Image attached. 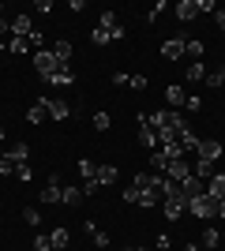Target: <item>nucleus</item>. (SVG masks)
Masks as SVG:
<instances>
[{"label":"nucleus","mask_w":225,"mask_h":251,"mask_svg":"<svg viewBox=\"0 0 225 251\" xmlns=\"http://www.w3.org/2000/svg\"><path fill=\"white\" fill-rule=\"evenodd\" d=\"M188 214H192L195 221H214L218 218V199H210V195H195V199H188Z\"/></svg>","instance_id":"f257e3e1"},{"label":"nucleus","mask_w":225,"mask_h":251,"mask_svg":"<svg viewBox=\"0 0 225 251\" xmlns=\"http://www.w3.org/2000/svg\"><path fill=\"white\" fill-rule=\"evenodd\" d=\"M30 60H34V68H38V75H42L45 83H49V79H53V75L60 72V64H56L53 49H38V52H34V56H30Z\"/></svg>","instance_id":"f03ea898"},{"label":"nucleus","mask_w":225,"mask_h":251,"mask_svg":"<svg viewBox=\"0 0 225 251\" xmlns=\"http://www.w3.org/2000/svg\"><path fill=\"white\" fill-rule=\"evenodd\" d=\"M161 214H165V221H180L184 214H188V199H184L180 191L169 195V199H161Z\"/></svg>","instance_id":"7ed1b4c3"},{"label":"nucleus","mask_w":225,"mask_h":251,"mask_svg":"<svg viewBox=\"0 0 225 251\" xmlns=\"http://www.w3.org/2000/svg\"><path fill=\"white\" fill-rule=\"evenodd\" d=\"M222 154H225V147L218 143V139H199V150H195V157H199V161H210V165H214Z\"/></svg>","instance_id":"20e7f679"},{"label":"nucleus","mask_w":225,"mask_h":251,"mask_svg":"<svg viewBox=\"0 0 225 251\" xmlns=\"http://www.w3.org/2000/svg\"><path fill=\"white\" fill-rule=\"evenodd\" d=\"M184 42H188L184 34H176V38H165V42H161V56H165V60H180V56H184Z\"/></svg>","instance_id":"39448f33"},{"label":"nucleus","mask_w":225,"mask_h":251,"mask_svg":"<svg viewBox=\"0 0 225 251\" xmlns=\"http://www.w3.org/2000/svg\"><path fill=\"white\" fill-rule=\"evenodd\" d=\"M165 176H169L173 184H184V180L192 176V161H184V157L180 161H169V165H165Z\"/></svg>","instance_id":"423d86ee"},{"label":"nucleus","mask_w":225,"mask_h":251,"mask_svg":"<svg viewBox=\"0 0 225 251\" xmlns=\"http://www.w3.org/2000/svg\"><path fill=\"white\" fill-rule=\"evenodd\" d=\"M60 195H64L60 176H49V184H45V191H42V202H45V206H53V202H60Z\"/></svg>","instance_id":"0eeeda50"},{"label":"nucleus","mask_w":225,"mask_h":251,"mask_svg":"<svg viewBox=\"0 0 225 251\" xmlns=\"http://www.w3.org/2000/svg\"><path fill=\"white\" fill-rule=\"evenodd\" d=\"M45 109H49L53 120H68V116H72V105L60 101V98H45Z\"/></svg>","instance_id":"6e6552de"},{"label":"nucleus","mask_w":225,"mask_h":251,"mask_svg":"<svg viewBox=\"0 0 225 251\" xmlns=\"http://www.w3.org/2000/svg\"><path fill=\"white\" fill-rule=\"evenodd\" d=\"M30 30H34V23H30V15H26V11L11 19V38H30Z\"/></svg>","instance_id":"1a4fd4ad"},{"label":"nucleus","mask_w":225,"mask_h":251,"mask_svg":"<svg viewBox=\"0 0 225 251\" xmlns=\"http://www.w3.org/2000/svg\"><path fill=\"white\" fill-rule=\"evenodd\" d=\"M176 143H180V150H184V157H188V154H195V150H199V135H195L192 127H184L180 135H176Z\"/></svg>","instance_id":"9d476101"},{"label":"nucleus","mask_w":225,"mask_h":251,"mask_svg":"<svg viewBox=\"0 0 225 251\" xmlns=\"http://www.w3.org/2000/svg\"><path fill=\"white\" fill-rule=\"evenodd\" d=\"M206 195H210V199H218V202L225 199V173H214V176L206 180Z\"/></svg>","instance_id":"9b49d317"},{"label":"nucleus","mask_w":225,"mask_h":251,"mask_svg":"<svg viewBox=\"0 0 225 251\" xmlns=\"http://www.w3.org/2000/svg\"><path fill=\"white\" fill-rule=\"evenodd\" d=\"M83 229L90 232V236H94L98 251H109V244H113V240H109V232H101V229H98V221H83Z\"/></svg>","instance_id":"f8f14e48"},{"label":"nucleus","mask_w":225,"mask_h":251,"mask_svg":"<svg viewBox=\"0 0 225 251\" xmlns=\"http://www.w3.org/2000/svg\"><path fill=\"white\" fill-rule=\"evenodd\" d=\"M45 116H49V109H45V98H34V105L26 109V124H42Z\"/></svg>","instance_id":"ddd939ff"},{"label":"nucleus","mask_w":225,"mask_h":251,"mask_svg":"<svg viewBox=\"0 0 225 251\" xmlns=\"http://www.w3.org/2000/svg\"><path fill=\"white\" fill-rule=\"evenodd\" d=\"M203 191H206V184H203L199 176H188V180L180 184V195H184V199H195V195H203Z\"/></svg>","instance_id":"4468645a"},{"label":"nucleus","mask_w":225,"mask_h":251,"mask_svg":"<svg viewBox=\"0 0 225 251\" xmlns=\"http://www.w3.org/2000/svg\"><path fill=\"white\" fill-rule=\"evenodd\" d=\"M184 86H176V83H169L165 86V101H169V109H184Z\"/></svg>","instance_id":"2eb2a0df"},{"label":"nucleus","mask_w":225,"mask_h":251,"mask_svg":"<svg viewBox=\"0 0 225 251\" xmlns=\"http://www.w3.org/2000/svg\"><path fill=\"white\" fill-rule=\"evenodd\" d=\"M49 244H53V251H68V244H72V232H68L64 225H56L53 236H49Z\"/></svg>","instance_id":"dca6fc26"},{"label":"nucleus","mask_w":225,"mask_h":251,"mask_svg":"<svg viewBox=\"0 0 225 251\" xmlns=\"http://www.w3.org/2000/svg\"><path fill=\"white\" fill-rule=\"evenodd\" d=\"M72 42H53V56H56V64H60V68H68V64H72Z\"/></svg>","instance_id":"f3484780"},{"label":"nucleus","mask_w":225,"mask_h":251,"mask_svg":"<svg viewBox=\"0 0 225 251\" xmlns=\"http://www.w3.org/2000/svg\"><path fill=\"white\" fill-rule=\"evenodd\" d=\"M139 147L143 150H158V131H154V127L139 124Z\"/></svg>","instance_id":"a211bd4d"},{"label":"nucleus","mask_w":225,"mask_h":251,"mask_svg":"<svg viewBox=\"0 0 225 251\" xmlns=\"http://www.w3.org/2000/svg\"><path fill=\"white\" fill-rule=\"evenodd\" d=\"M184 79H188V83H206V68H203V60H192V64H188Z\"/></svg>","instance_id":"6ab92c4d"},{"label":"nucleus","mask_w":225,"mask_h":251,"mask_svg":"<svg viewBox=\"0 0 225 251\" xmlns=\"http://www.w3.org/2000/svg\"><path fill=\"white\" fill-rule=\"evenodd\" d=\"M195 15H199V8H195V0H180V4H176V19H180V23H192Z\"/></svg>","instance_id":"aec40b11"},{"label":"nucleus","mask_w":225,"mask_h":251,"mask_svg":"<svg viewBox=\"0 0 225 251\" xmlns=\"http://www.w3.org/2000/svg\"><path fill=\"white\" fill-rule=\"evenodd\" d=\"M49 83H53V86H60V90H68V86L75 83V72H72V68H60V72H56L53 79H49Z\"/></svg>","instance_id":"412c9836"},{"label":"nucleus","mask_w":225,"mask_h":251,"mask_svg":"<svg viewBox=\"0 0 225 251\" xmlns=\"http://www.w3.org/2000/svg\"><path fill=\"white\" fill-rule=\"evenodd\" d=\"M83 188H64V195H60V202H64V206H83Z\"/></svg>","instance_id":"4be33fe9"},{"label":"nucleus","mask_w":225,"mask_h":251,"mask_svg":"<svg viewBox=\"0 0 225 251\" xmlns=\"http://www.w3.org/2000/svg\"><path fill=\"white\" fill-rule=\"evenodd\" d=\"M203 49L206 45L199 42V38H188V42H184V56H192V60H203Z\"/></svg>","instance_id":"5701e85b"},{"label":"nucleus","mask_w":225,"mask_h":251,"mask_svg":"<svg viewBox=\"0 0 225 251\" xmlns=\"http://www.w3.org/2000/svg\"><path fill=\"white\" fill-rule=\"evenodd\" d=\"M8 157L15 161V165H23V161H30V147H26V143H15V147L8 150Z\"/></svg>","instance_id":"b1692460"},{"label":"nucleus","mask_w":225,"mask_h":251,"mask_svg":"<svg viewBox=\"0 0 225 251\" xmlns=\"http://www.w3.org/2000/svg\"><path fill=\"white\" fill-rule=\"evenodd\" d=\"M135 206L154 210V206H161V195H158V191H139V202H135Z\"/></svg>","instance_id":"393cba45"},{"label":"nucleus","mask_w":225,"mask_h":251,"mask_svg":"<svg viewBox=\"0 0 225 251\" xmlns=\"http://www.w3.org/2000/svg\"><path fill=\"white\" fill-rule=\"evenodd\" d=\"M206 86H210V90H225V68L206 72Z\"/></svg>","instance_id":"a878e982"},{"label":"nucleus","mask_w":225,"mask_h":251,"mask_svg":"<svg viewBox=\"0 0 225 251\" xmlns=\"http://www.w3.org/2000/svg\"><path fill=\"white\" fill-rule=\"evenodd\" d=\"M98 184H117V165H98Z\"/></svg>","instance_id":"bb28decb"},{"label":"nucleus","mask_w":225,"mask_h":251,"mask_svg":"<svg viewBox=\"0 0 225 251\" xmlns=\"http://www.w3.org/2000/svg\"><path fill=\"white\" fill-rule=\"evenodd\" d=\"M8 52H11V56H26V52H30V42H26V38H11Z\"/></svg>","instance_id":"cd10ccee"},{"label":"nucleus","mask_w":225,"mask_h":251,"mask_svg":"<svg viewBox=\"0 0 225 251\" xmlns=\"http://www.w3.org/2000/svg\"><path fill=\"white\" fill-rule=\"evenodd\" d=\"M90 124H94V131H109V127H113V116H109V113H94V116H90Z\"/></svg>","instance_id":"c85d7f7f"},{"label":"nucleus","mask_w":225,"mask_h":251,"mask_svg":"<svg viewBox=\"0 0 225 251\" xmlns=\"http://www.w3.org/2000/svg\"><path fill=\"white\" fill-rule=\"evenodd\" d=\"M218 244H222V232H218L214 225H206L203 229V248H218Z\"/></svg>","instance_id":"c756f323"},{"label":"nucleus","mask_w":225,"mask_h":251,"mask_svg":"<svg viewBox=\"0 0 225 251\" xmlns=\"http://www.w3.org/2000/svg\"><path fill=\"white\" fill-rule=\"evenodd\" d=\"M79 173H83V180H98V165L90 161V157H83V161H79Z\"/></svg>","instance_id":"7c9ffc66"},{"label":"nucleus","mask_w":225,"mask_h":251,"mask_svg":"<svg viewBox=\"0 0 225 251\" xmlns=\"http://www.w3.org/2000/svg\"><path fill=\"white\" fill-rule=\"evenodd\" d=\"M15 180H19V184H30V180H34V169L26 165V161H23V165H15Z\"/></svg>","instance_id":"2f4dec72"},{"label":"nucleus","mask_w":225,"mask_h":251,"mask_svg":"<svg viewBox=\"0 0 225 251\" xmlns=\"http://www.w3.org/2000/svg\"><path fill=\"white\" fill-rule=\"evenodd\" d=\"M98 26L113 34V26H117V11H101V19H98Z\"/></svg>","instance_id":"473e14b6"},{"label":"nucleus","mask_w":225,"mask_h":251,"mask_svg":"<svg viewBox=\"0 0 225 251\" xmlns=\"http://www.w3.org/2000/svg\"><path fill=\"white\" fill-rule=\"evenodd\" d=\"M23 221H26L30 229H38V225H42V214H38L34 206H26V210H23Z\"/></svg>","instance_id":"72a5a7b5"},{"label":"nucleus","mask_w":225,"mask_h":251,"mask_svg":"<svg viewBox=\"0 0 225 251\" xmlns=\"http://www.w3.org/2000/svg\"><path fill=\"white\" fill-rule=\"evenodd\" d=\"M90 42H94V45H109V42H113V38H109V30H101V26H94V30H90Z\"/></svg>","instance_id":"f704fd0d"},{"label":"nucleus","mask_w":225,"mask_h":251,"mask_svg":"<svg viewBox=\"0 0 225 251\" xmlns=\"http://www.w3.org/2000/svg\"><path fill=\"white\" fill-rule=\"evenodd\" d=\"M0 176H15V161L8 154H0Z\"/></svg>","instance_id":"c9c22d12"},{"label":"nucleus","mask_w":225,"mask_h":251,"mask_svg":"<svg viewBox=\"0 0 225 251\" xmlns=\"http://www.w3.org/2000/svg\"><path fill=\"white\" fill-rule=\"evenodd\" d=\"M184 109H188V113H199V109H203V98H199V94H188V98H184Z\"/></svg>","instance_id":"e433bc0d"},{"label":"nucleus","mask_w":225,"mask_h":251,"mask_svg":"<svg viewBox=\"0 0 225 251\" xmlns=\"http://www.w3.org/2000/svg\"><path fill=\"white\" fill-rule=\"evenodd\" d=\"M26 42H30V49L38 52V49L45 45V34H42V30H30V38H26Z\"/></svg>","instance_id":"4c0bfd02"},{"label":"nucleus","mask_w":225,"mask_h":251,"mask_svg":"<svg viewBox=\"0 0 225 251\" xmlns=\"http://www.w3.org/2000/svg\"><path fill=\"white\" fill-rule=\"evenodd\" d=\"M128 86H131V90H147V75H131Z\"/></svg>","instance_id":"58836bf2"},{"label":"nucleus","mask_w":225,"mask_h":251,"mask_svg":"<svg viewBox=\"0 0 225 251\" xmlns=\"http://www.w3.org/2000/svg\"><path fill=\"white\" fill-rule=\"evenodd\" d=\"M128 79H131L128 72H113V86H128Z\"/></svg>","instance_id":"ea45409f"},{"label":"nucleus","mask_w":225,"mask_h":251,"mask_svg":"<svg viewBox=\"0 0 225 251\" xmlns=\"http://www.w3.org/2000/svg\"><path fill=\"white\" fill-rule=\"evenodd\" d=\"M34 11H42V15H53V4H49V0H38V4H34Z\"/></svg>","instance_id":"a19ab883"},{"label":"nucleus","mask_w":225,"mask_h":251,"mask_svg":"<svg viewBox=\"0 0 225 251\" xmlns=\"http://www.w3.org/2000/svg\"><path fill=\"white\" fill-rule=\"evenodd\" d=\"M195 8H199V11H218V4H214V0H195Z\"/></svg>","instance_id":"79ce46f5"},{"label":"nucleus","mask_w":225,"mask_h":251,"mask_svg":"<svg viewBox=\"0 0 225 251\" xmlns=\"http://www.w3.org/2000/svg\"><path fill=\"white\" fill-rule=\"evenodd\" d=\"M124 202H131V206H135V202H139V191H135V188H124Z\"/></svg>","instance_id":"37998d69"},{"label":"nucleus","mask_w":225,"mask_h":251,"mask_svg":"<svg viewBox=\"0 0 225 251\" xmlns=\"http://www.w3.org/2000/svg\"><path fill=\"white\" fill-rule=\"evenodd\" d=\"M98 188H101V184H98V180H86V184H83V195H94Z\"/></svg>","instance_id":"c03bdc74"},{"label":"nucleus","mask_w":225,"mask_h":251,"mask_svg":"<svg viewBox=\"0 0 225 251\" xmlns=\"http://www.w3.org/2000/svg\"><path fill=\"white\" fill-rule=\"evenodd\" d=\"M214 23H218V26L225 30V11H214Z\"/></svg>","instance_id":"a18cd8bd"},{"label":"nucleus","mask_w":225,"mask_h":251,"mask_svg":"<svg viewBox=\"0 0 225 251\" xmlns=\"http://www.w3.org/2000/svg\"><path fill=\"white\" fill-rule=\"evenodd\" d=\"M218 218H222V221H225V199H222V202H218Z\"/></svg>","instance_id":"49530a36"},{"label":"nucleus","mask_w":225,"mask_h":251,"mask_svg":"<svg viewBox=\"0 0 225 251\" xmlns=\"http://www.w3.org/2000/svg\"><path fill=\"white\" fill-rule=\"evenodd\" d=\"M184 251H199V244H184Z\"/></svg>","instance_id":"de8ad7c7"},{"label":"nucleus","mask_w":225,"mask_h":251,"mask_svg":"<svg viewBox=\"0 0 225 251\" xmlns=\"http://www.w3.org/2000/svg\"><path fill=\"white\" fill-rule=\"evenodd\" d=\"M0 52H8V42H4V38H0Z\"/></svg>","instance_id":"09e8293b"},{"label":"nucleus","mask_w":225,"mask_h":251,"mask_svg":"<svg viewBox=\"0 0 225 251\" xmlns=\"http://www.w3.org/2000/svg\"><path fill=\"white\" fill-rule=\"evenodd\" d=\"M0 139H4V116H0Z\"/></svg>","instance_id":"8fccbe9b"},{"label":"nucleus","mask_w":225,"mask_h":251,"mask_svg":"<svg viewBox=\"0 0 225 251\" xmlns=\"http://www.w3.org/2000/svg\"><path fill=\"white\" fill-rule=\"evenodd\" d=\"M120 251H135V248H120Z\"/></svg>","instance_id":"3c124183"},{"label":"nucleus","mask_w":225,"mask_h":251,"mask_svg":"<svg viewBox=\"0 0 225 251\" xmlns=\"http://www.w3.org/2000/svg\"><path fill=\"white\" fill-rule=\"evenodd\" d=\"M135 251H147V248H135Z\"/></svg>","instance_id":"603ef678"},{"label":"nucleus","mask_w":225,"mask_h":251,"mask_svg":"<svg viewBox=\"0 0 225 251\" xmlns=\"http://www.w3.org/2000/svg\"><path fill=\"white\" fill-rule=\"evenodd\" d=\"M0 11H4V4H0Z\"/></svg>","instance_id":"864d4df0"}]
</instances>
